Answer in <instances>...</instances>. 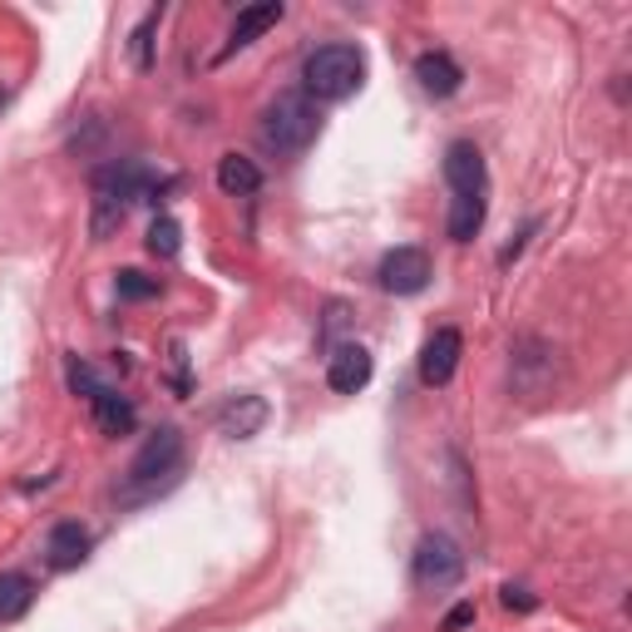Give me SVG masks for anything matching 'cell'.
I'll use <instances>...</instances> for the list:
<instances>
[{"label":"cell","instance_id":"6da1fadb","mask_svg":"<svg viewBox=\"0 0 632 632\" xmlns=\"http://www.w3.org/2000/svg\"><path fill=\"white\" fill-rule=\"evenodd\" d=\"M163 188H168V183H154V173L134 159L105 163V168L95 173V218H89L95 242H105L109 232H119L129 218V208H134L139 198H149V193H163Z\"/></svg>","mask_w":632,"mask_h":632},{"label":"cell","instance_id":"7a4b0ae2","mask_svg":"<svg viewBox=\"0 0 632 632\" xmlns=\"http://www.w3.org/2000/svg\"><path fill=\"white\" fill-rule=\"evenodd\" d=\"M183 470V435L173 431V425H163L144 440V450L134 455V465H129L124 484H119V499L124 504H139V499H154L159 489L173 484V475Z\"/></svg>","mask_w":632,"mask_h":632},{"label":"cell","instance_id":"3957f363","mask_svg":"<svg viewBox=\"0 0 632 632\" xmlns=\"http://www.w3.org/2000/svg\"><path fill=\"white\" fill-rule=\"evenodd\" d=\"M316 134H322V115H316V105L302 89H282V95L262 109V144H268L272 154H282V159L302 154V149H312Z\"/></svg>","mask_w":632,"mask_h":632},{"label":"cell","instance_id":"277c9868","mask_svg":"<svg viewBox=\"0 0 632 632\" xmlns=\"http://www.w3.org/2000/svg\"><path fill=\"white\" fill-rule=\"evenodd\" d=\"M366 79V55L356 45H322L307 55L302 65V85H307V99H351Z\"/></svg>","mask_w":632,"mask_h":632},{"label":"cell","instance_id":"5b68a950","mask_svg":"<svg viewBox=\"0 0 632 632\" xmlns=\"http://www.w3.org/2000/svg\"><path fill=\"white\" fill-rule=\"evenodd\" d=\"M465 578V554L450 534H425L415 544V584L421 588H455Z\"/></svg>","mask_w":632,"mask_h":632},{"label":"cell","instance_id":"8992f818","mask_svg":"<svg viewBox=\"0 0 632 632\" xmlns=\"http://www.w3.org/2000/svg\"><path fill=\"white\" fill-rule=\"evenodd\" d=\"M375 277H381L385 292H395V297H415V292L431 287V252L425 248H391L381 258V268H375Z\"/></svg>","mask_w":632,"mask_h":632},{"label":"cell","instance_id":"52a82bcc","mask_svg":"<svg viewBox=\"0 0 632 632\" xmlns=\"http://www.w3.org/2000/svg\"><path fill=\"white\" fill-rule=\"evenodd\" d=\"M371 351L366 346H356V341H346V346H336L331 351V361H326V385H331L336 395H356V391H366L371 385Z\"/></svg>","mask_w":632,"mask_h":632},{"label":"cell","instance_id":"ba28073f","mask_svg":"<svg viewBox=\"0 0 632 632\" xmlns=\"http://www.w3.org/2000/svg\"><path fill=\"white\" fill-rule=\"evenodd\" d=\"M85 558H89V529L79 524V519H59L45 534V564L55 568V574H69V568H79Z\"/></svg>","mask_w":632,"mask_h":632},{"label":"cell","instance_id":"9c48e42d","mask_svg":"<svg viewBox=\"0 0 632 632\" xmlns=\"http://www.w3.org/2000/svg\"><path fill=\"white\" fill-rule=\"evenodd\" d=\"M460 356H465V336L455 331V326H440V331L425 341V351H421V381L425 385H445L455 375V366H460Z\"/></svg>","mask_w":632,"mask_h":632},{"label":"cell","instance_id":"30bf717a","mask_svg":"<svg viewBox=\"0 0 632 632\" xmlns=\"http://www.w3.org/2000/svg\"><path fill=\"white\" fill-rule=\"evenodd\" d=\"M89 415H95V425L105 435H134V425H139V411H134V401H129L124 391H115V385H105V391H95L89 395Z\"/></svg>","mask_w":632,"mask_h":632},{"label":"cell","instance_id":"8fae6325","mask_svg":"<svg viewBox=\"0 0 632 632\" xmlns=\"http://www.w3.org/2000/svg\"><path fill=\"white\" fill-rule=\"evenodd\" d=\"M415 79H421V89L425 95H435V99H450V95H460V85H465V69L455 65L445 50H425L421 59H415Z\"/></svg>","mask_w":632,"mask_h":632},{"label":"cell","instance_id":"7c38bea8","mask_svg":"<svg viewBox=\"0 0 632 632\" xmlns=\"http://www.w3.org/2000/svg\"><path fill=\"white\" fill-rule=\"evenodd\" d=\"M445 178H450V188H455V193H489L484 154H479L470 139L450 144V154H445Z\"/></svg>","mask_w":632,"mask_h":632},{"label":"cell","instance_id":"4fadbf2b","mask_svg":"<svg viewBox=\"0 0 632 632\" xmlns=\"http://www.w3.org/2000/svg\"><path fill=\"white\" fill-rule=\"evenodd\" d=\"M218 425H222V435H232V440H252V435L268 425V401H262V395H232V401L222 405Z\"/></svg>","mask_w":632,"mask_h":632},{"label":"cell","instance_id":"5bb4252c","mask_svg":"<svg viewBox=\"0 0 632 632\" xmlns=\"http://www.w3.org/2000/svg\"><path fill=\"white\" fill-rule=\"evenodd\" d=\"M282 20V0H258V6L238 10V20H232V35H228V55L232 50H248L252 40L262 35V30H272Z\"/></svg>","mask_w":632,"mask_h":632},{"label":"cell","instance_id":"9a60e30c","mask_svg":"<svg viewBox=\"0 0 632 632\" xmlns=\"http://www.w3.org/2000/svg\"><path fill=\"white\" fill-rule=\"evenodd\" d=\"M218 188L228 193V198H248V193L262 188V168L242 154H222L218 159Z\"/></svg>","mask_w":632,"mask_h":632},{"label":"cell","instance_id":"2e32d148","mask_svg":"<svg viewBox=\"0 0 632 632\" xmlns=\"http://www.w3.org/2000/svg\"><path fill=\"white\" fill-rule=\"evenodd\" d=\"M484 208H489L484 193H455V203H450V238L470 242L475 232L484 228Z\"/></svg>","mask_w":632,"mask_h":632},{"label":"cell","instance_id":"e0dca14e","mask_svg":"<svg viewBox=\"0 0 632 632\" xmlns=\"http://www.w3.org/2000/svg\"><path fill=\"white\" fill-rule=\"evenodd\" d=\"M35 603V578L30 574H0V623H15Z\"/></svg>","mask_w":632,"mask_h":632},{"label":"cell","instance_id":"ac0fdd59","mask_svg":"<svg viewBox=\"0 0 632 632\" xmlns=\"http://www.w3.org/2000/svg\"><path fill=\"white\" fill-rule=\"evenodd\" d=\"M178 248H183V228H178V218L159 213L154 228H149V252H154V258H178Z\"/></svg>","mask_w":632,"mask_h":632},{"label":"cell","instance_id":"d6986e66","mask_svg":"<svg viewBox=\"0 0 632 632\" xmlns=\"http://www.w3.org/2000/svg\"><path fill=\"white\" fill-rule=\"evenodd\" d=\"M159 20H163V6H159V10H149V15L139 20L134 40H129V55H134V65H139V69L154 65V30H159Z\"/></svg>","mask_w":632,"mask_h":632},{"label":"cell","instance_id":"ffe728a7","mask_svg":"<svg viewBox=\"0 0 632 632\" xmlns=\"http://www.w3.org/2000/svg\"><path fill=\"white\" fill-rule=\"evenodd\" d=\"M115 292L124 302H149V297H159L163 287H159V277H144V272L129 268V272H119V277H115Z\"/></svg>","mask_w":632,"mask_h":632},{"label":"cell","instance_id":"44dd1931","mask_svg":"<svg viewBox=\"0 0 632 632\" xmlns=\"http://www.w3.org/2000/svg\"><path fill=\"white\" fill-rule=\"evenodd\" d=\"M105 385H109V381H99V375H95V366H85V361H69V391H75V395H85V401H89V395H95V391H105Z\"/></svg>","mask_w":632,"mask_h":632},{"label":"cell","instance_id":"7402d4cb","mask_svg":"<svg viewBox=\"0 0 632 632\" xmlns=\"http://www.w3.org/2000/svg\"><path fill=\"white\" fill-rule=\"evenodd\" d=\"M499 598H504V608H514V613H534L538 608V598L529 593V588H514V584L499 588Z\"/></svg>","mask_w":632,"mask_h":632},{"label":"cell","instance_id":"603a6c76","mask_svg":"<svg viewBox=\"0 0 632 632\" xmlns=\"http://www.w3.org/2000/svg\"><path fill=\"white\" fill-rule=\"evenodd\" d=\"M168 356H173V385H178V391H188V346L173 341Z\"/></svg>","mask_w":632,"mask_h":632},{"label":"cell","instance_id":"cb8c5ba5","mask_svg":"<svg viewBox=\"0 0 632 632\" xmlns=\"http://www.w3.org/2000/svg\"><path fill=\"white\" fill-rule=\"evenodd\" d=\"M470 623H475V603H455L450 613H445L440 632H460V628H470Z\"/></svg>","mask_w":632,"mask_h":632}]
</instances>
